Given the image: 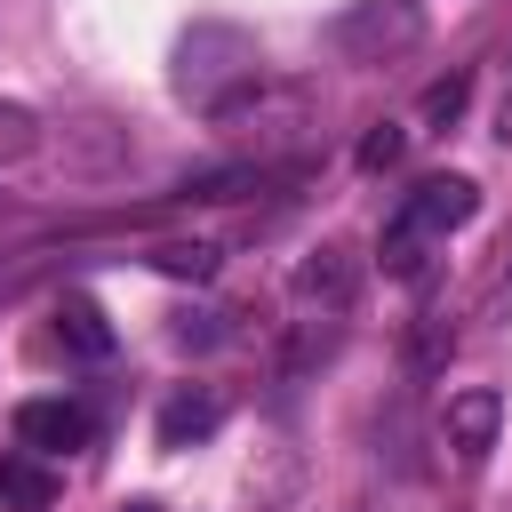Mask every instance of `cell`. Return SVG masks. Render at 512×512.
I'll return each mask as SVG.
<instances>
[{
  "mask_svg": "<svg viewBox=\"0 0 512 512\" xmlns=\"http://www.w3.org/2000/svg\"><path fill=\"white\" fill-rule=\"evenodd\" d=\"M472 208H480L472 176H424V184L392 208V224H384V240H376L384 272H392V280L424 272V248H432V240H448L456 224H472Z\"/></svg>",
  "mask_w": 512,
  "mask_h": 512,
  "instance_id": "6da1fadb",
  "label": "cell"
},
{
  "mask_svg": "<svg viewBox=\"0 0 512 512\" xmlns=\"http://www.w3.org/2000/svg\"><path fill=\"white\" fill-rule=\"evenodd\" d=\"M400 144H408V128H392V120H376V128L360 136V152H352V160H360V168L376 176V168H392V160H400Z\"/></svg>",
  "mask_w": 512,
  "mask_h": 512,
  "instance_id": "8fae6325",
  "label": "cell"
},
{
  "mask_svg": "<svg viewBox=\"0 0 512 512\" xmlns=\"http://www.w3.org/2000/svg\"><path fill=\"white\" fill-rule=\"evenodd\" d=\"M464 104H472V80H464V72H448V80H432V88H424V104H416V112H424L432 128H448Z\"/></svg>",
  "mask_w": 512,
  "mask_h": 512,
  "instance_id": "9c48e42d",
  "label": "cell"
},
{
  "mask_svg": "<svg viewBox=\"0 0 512 512\" xmlns=\"http://www.w3.org/2000/svg\"><path fill=\"white\" fill-rule=\"evenodd\" d=\"M496 424H504V400H496L488 384L456 392V400H448V416H440V432H448V448H456L464 464H480V456L496 448Z\"/></svg>",
  "mask_w": 512,
  "mask_h": 512,
  "instance_id": "3957f363",
  "label": "cell"
},
{
  "mask_svg": "<svg viewBox=\"0 0 512 512\" xmlns=\"http://www.w3.org/2000/svg\"><path fill=\"white\" fill-rule=\"evenodd\" d=\"M128 512H160V504H128Z\"/></svg>",
  "mask_w": 512,
  "mask_h": 512,
  "instance_id": "4fadbf2b",
  "label": "cell"
},
{
  "mask_svg": "<svg viewBox=\"0 0 512 512\" xmlns=\"http://www.w3.org/2000/svg\"><path fill=\"white\" fill-rule=\"evenodd\" d=\"M56 504V472L32 456H0V512H48Z\"/></svg>",
  "mask_w": 512,
  "mask_h": 512,
  "instance_id": "8992f818",
  "label": "cell"
},
{
  "mask_svg": "<svg viewBox=\"0 0 512 512\" xmlns=\"http://www.w3.org/2000/svg\"><path fill=\"white\" fill-rule=\"evenodd\" d=\"M496 144L512 152V88H504V104H496Z\"/></svg>",
  "mask_w": 512,
  "mask_h": 512,
  "instance_id": "7c38bea8",
  "label": "cell"
},
{
  "mask_svg": "<svg viewBox=\"0 0 512 512\" xmlns=\"http://www.w3.org/2000/svg\"><path fill=\"white\" fill-rule=\"evenodd\" d=\"M224 424V400L216 392H176L168 408H160V448H192V440H208Z\"/></svg>",
  "mask_w": 512,
  "mask_h": 512,
  "instance_id": "5b68a950",
  "label": "cell"
},
{
  "mask_svg": "<svg viewBox=\"0 0 512 512\" xmlns=\"http://www.w3.org/2000/svg\"><path fill=\"white\" fill-rule=\"evenodd\" d=\"M352 280H360V272H352L344 248H312V256L296 264V296H304V304H328V312L352 304Z\"/></svg>",
  "mask_w": 512,
  "mask_h": 512,
  "instance_id": "277c9868",
  "label": "cell"
},
{
  "mask_svg": "<svg viewBox=\"0 0 512 512\" xmlns=\"http://www.w3.org/2000/svg\"><path fill=\"white\" fill-rule=\"evenodd\" d=\"M152 264L176 272V280H208V272H216V248H208V240H192V248L176 240V248H152Z\"/></svg>",
  "mask_w": 512,
  "mask_h": 512,
  "instance_id": "30bf717a",
  "label": "cell"
},
{
  "mask_svg": "<svg viewBox=\"0 0 512 512\" xmlns=\"http://www.w3.org/2000/svg\"><path fill=\"white\" fill-rule=\"evenodd\" d=\"M56 336H64L80 360H104V352H112V328H104V312H96L88 296H64V304H56Z\"/></svg>",
  "mask_w": 512,
  "mask_h": 512,
  "instance_id": "52a82bcc",
  "label": "cell"
},
{
  "mask_svg": "<svg viewBox=\"0 0 512 512\" xmlns=\"http://www.w3.org/2000/svg\"><path fill=\"white\" fill-rule=\"evenodd\" d=\"M88 408L80 400H24L16 408V440L24 448H40V456H72V448H88Z\"/></svg>",
  "mask_w": 512,
  "mask_h": 512,
  "instance_id": "7a4b0ae2",
  "label": "cell"
},
{
  "mask_svg": "<svg viewBox=\"0 0 512 512\" xmlns=\"http://www.w3.org/2000/svg\"><path fill=\"white\" fill-rule=\"evenodd\" d=\"M32 144H40V112H32V104H8V96H0V168H16V160H24Z\"/></svg>",
  "mask_w": 512,
  "mask_h": 512,
  "instance_id": "ba28073f",
  "label": "cell"
}]
</instances>
